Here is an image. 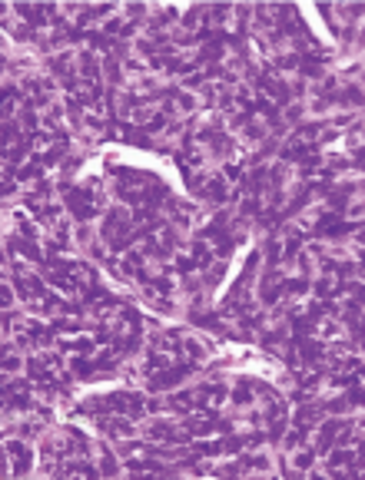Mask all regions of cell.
I'll use <instances>...</instances> for the list:
<instances>
[{"label":"cell","mask_w":365,"mask_h":480,"mask_svg":"<svg viewBox=\"0 0 365 480\" xmlns=\"http://www.w3.org/2000/svg\"><path fill=\"white\" fill-rule=\"evenodd\" d=\"M349 460H352L349 450H335L332 454V467H342V464H349Z\"/></svg>","instance_id":"6da1fadb"},{"label":"cell","mask_w":365,"mask_h":480,"mask_svg":"<svg viewBox=\"0 0 365 480\" xmlns=\"http://www.w3.org/2000/svg\"><path fill=\"white\" fill-rule=\"evenodd\" d=\"M352 404H365V387H355V391H352Z\"/></svg>","instance_id":"7a4b0ae2"}]
</instances>
